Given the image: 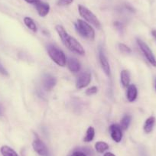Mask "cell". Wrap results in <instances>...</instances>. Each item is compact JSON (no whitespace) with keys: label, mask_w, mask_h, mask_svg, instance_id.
<instances>
[{"label":"cell","mask_w":156,"mask_h":156,"mask_svg":"<svg viewBox=\"0 0 156 156\" xmlns=\"http://www.w3.org/2000/svg\"><path fill=\"white\" fill-rule=\"evenodd\" d=\"M73 0H58L57 5L59 6H66L73 3Z\"/></svg>","instance_id":"22"},{"label":"cell","mask_w":156,"mask_h":156,"mask_svg":"<svg viewBox=\"0 0 156 156\" xmlns=\"http://www.w3.org/2000/svg\"><path fill=\"white\" fill-rule=\"evenodd\" d=\"M91 81V74L88 72H84L78 76L76 81V87L77 89H83L90 84Z\"/></svg>","instance_id":"7"},{"label":"cell","mask_w":156,"mask_h":156,"mask_svg":"<svg viewBox=\"0 0 156 156\" xmlns=\"http://www.w3.org/2000/svg\"><path fill=\"white\" fill-rule=\"evenodd\" d=\"M34 5L35 6L37 13L41 17H45L50 12V5H49V4L47 3V2H42L41 0H38Z\"/></svg>","instance_id":"9"},{"label":"cell","mask_w":156,"mask_h":156,"mask_svg":"<svg viewBox=\"0 0 156 156\" xmlns=\"http://www.w3.org/2000/svg\"><path fill=\"white\" fill-rule=\"evenodd\" d=\"M132 120V117L129 115H126L122 117V120H121V128L123 130H126L128 129L129 126L130 122Z\"/></svg>","instance_id":"20"},{"label":"cell","mask_w":156,"mask_h":156,"mask_svg":"<svg viewBox=\"0 0 156 156\" xmlns=\"http://www.w3.org/2000/svg\"><path fill=\"white\" fill-rule=\"evenodd\" d=\"M114 26H115L118 30L123 29V25H122V23H120V22H114Z\"/></svg>","instance_id":"26"},{"label":"cell","mask_w":156,"mask_h":156,"mask_svg":"<svg viewBox=\"0 0 156 156\" xmlns=\"http://www.w3.org/2000/svg\"><path fill=\"white\" fill-rule=\"evenodd\" d=\"M151 35L154 37V39L156 41V30H152L151 31Z\"/></svg>","instance_id":"28"},{"label":"cell","mask_w":156,"mask_h":156,"mask_svg":"<svg viewBox=\"0 0 156 156\" xmlns=\"http://www.w3.org/2000/svg\"><path fill=\"white\" fill-rule=\"evenodd\" d=\"M75 28L80 35L89 40H94L95 37V31L90 25L81 19H78L75 24Z\"/></svg>","instance_id":"2"},{"label":"cell","mask_w":156,"mask_h":156,"mask_svg":"<svg viewBox=\"0 0 156 156\" xmlns=\"http://www.w3.org/2000/svg\"><path fill=\"white\" fill-rule=\"evenodd\" d=\"M119 48L122 53H126V54H129L132 52V50L128 47L127 45L124 44H119Z\"/></svg>","instance_id":"21"},{"label":"cell","mask_w":156,"mask_h":156,"mask_svg":"<svg viewBox=\"0 0 156 156\" xmlns=\"http://www.w3.org/2000/svg\"><path fill=\"white\" fill-rule=\"evenodd\" d=\"M138 96L137 87L134 84H130L127 87L126 98L129 102H134Z\"/></svg>","instance_id":"13"},{"label":"cell","mask_w":156,"mask_h":156,"mask_svg":"<svg viewBox=\"0 0 156 156\" xmlns=\"http://www.w3.org/2000/svg\"><path fill=\"white\" fill-rule=\"evenodd\" d=\"M67 65L69 70L71 72H73V73L79 72L80 70V68H81L80 63L78 61L77 59L73 58H69V59L67 60Z\"/></svg>","instance_id":"11"},{"label":"cell","mask_w":156,"mask_h":156,"mask_svg":"<svg viewBox=\"0 0 156 156\" xmlns=\"http://www.w3.org/2000/svg\"><path fill=\"white\" fill-rule=\"evenodd\" d=\"M32 147L35 152L40 156H50V153L46 145L38 137H36L33 141Z\"/></svg>","instance_id":"6"},{"label":"cell","mask_w":156,"mask_h":156,"mask_svg":"<svg viewBox=\"0 0 156 156\" xmlns=\"http://www.w3.org/2000/svg\"><path fill=\"white\" fill-rule=\"evenodd\" d=\"M137 44L139 45V48L142 51V52L143 53V55H145V57L146 58V59L148 60V62L153 66V67H156V59L155 57L153 55V52L151 51V50L150 49V48L143 41H142L141 39H137Z\"/></svg>","instance_id":"5"},{"label":"cell","mask_w":156,"mask_h":156,"mask_svg":"<svg viewBox=\"0 0 156 156\" xmlns=\"http://www.w3.org/2000/svg\"><path fill=\"white\" fill-rule=\"evenodd\" d=\"M111 138L115 142H120L122 139V132L120 126L117 124H112L109 127Z\"/></svg>","instance_id":"8"},{"label":"cell","mask_w":156,"mask_h":156,"mask_svg":"<svg viewBox=\"0 0 156 156\" xmlns=\"http://www.w3.org/2000/svg\"><path fill=\"white\" fill-rule=\"evenodd\" d=\"M70 156H87V154L82 150H76L73 151Z\"/></svg>","instance_id":"24"},{"label":"cell","mask_w":156,"mask_h":156,"mask_svg":"<svg viewBox=\"0 0 156 156\" xmlns=\"http://www.w3.org/2000/svg\"><path fill=\"white\" fill-rule=\"evenodd\" d=\"M25 2H28V3H30V4H32V5H34V4L36 3V2L38 1V0H25Z\"/></svg>","instance_id":"27"},{"label":"cell","mask_w":156,"mask_h":156,"mask_svg":"<svg viewBox=\"0 0 156 156\" xmlns=\"http://www.w3.org/2000/svg\"><path fill=\"white\" fill-rule=\"evenodd\" d=\"M155 89H156V83H155Z\"/></svg>","instance_id":"31"},{"label":"cell","mask_w":156,"mask_h":156,"mask_svg":"<svg viewBox=\"0 0 156 156\" xmlns=\"http://www.w3.org/2000/svg\"><path fill=\"white\" fill-rule=\"evenodd\" d=\"M97 90H98V89H97V87H91L90 88H89V89L87 90H86V94L87 96L94 95V94H97Z\"/></svg>","instance_id":"23"},{"label":"cell","mask_w":156,"mask_h":156,"mask_svg":"<svg viewBox=\"0 0 156 156\" xmlns=\"http://www.w3.org/2000/svg\"><path fill=\"white\" fill-rule=\"evenodd\" d=\"M0 73L4 75V76H9V73L7 72V70L4 68V67L1 64H0Z\"/></svg>","instance_id":"25"},{"label":"cell","mask_w":156,"mask_h":156,"mask_svg":"<svg viewBox=\"0 0 156 156\" xmlns=\"http://www.w3.org/2000/svg\"><path fill=\"white\" fill-rule=\"evenodd\" d=\"M104 156H115V155L114 154H112V152H106L104 154Z\"/></svg>","instance_id":"30"},{"label":"cell","mask_w":156,"mask_h":156,"mask_svg":"<svg viewBox=\"0 0 156 156\" xmlns=\"http://www.w3.org/2000/svg\"><path fill=\"white\" fill-rule=\"evenodd\" d=\"M78 11H79L80 16L83 17L88 23H90L91 25H93L97 28L100 29V27H101L100 22L99 21V19H97V16H96L90 10L88 9L87 7L83 6V5H78Z\"/></svg>","instance_id":"3"},{"label":"cell","mask_w":156,"mask_h":156,"mask_svg":"<svg viewBox=\"0 0 156 156\" xmlns=\"http://www.w3.org/2000/svg\"><path fill=\"white\" fill-rule=\"evenodd\" d=\"M154 123H155V118L154 116L148 117L145 120L143 126V130L145 133H150L153 130Z\"/></svg>","instance_id":"14"},{"label":"cell","mask_w":156,"mask_h":156,"mask_svg":"<svg viewBox=\"0 0 156 156\" xmlns=\"http://www.w3.org/2000/svg\"><path fill=\"white\" fill-rule=\"evenodd\" d=\"M95 149L97 152L103 153L109 149V145L105 142H97L95 144Z\"/></svg>","instance_id":"17"},{"label":"cell","mask_w":156,"mask_h":156,"mask_svg":"<svg viewBox=\"0 0 156 156\" xmlns=\"http://www.w3.org/2000/svg\"><path fill=\"white\" fill-rule=\"evenodd\" d=\"M61 41H63L64 45L67 47V48L71 51L72 52H74L80 55H83L85 54L84 49H83V46L80 44V43L78 42L74 37H71L69 34H67Z\"/></svg>","instance_id":"4"},{"label":"cell","mask_w":156,"mask_h":156,"mask_svg":"<svg viewBox=\"0 0 156 156\" xmlns=\"http://www.w3.org/2000/svg\"><path fill=\"white\" fill-rule=\"evenodd\" d=\"M48 53L52 61L60 67H65L67 64V58L61 49L58 48L53 44H49L47 47Z\"/></svg>","instance_id":"1"},{"label":"cell","mask_w":156,"mask_h":156,"mask_svg":"<svg viewBox=\"0 0 156 156\" xmlns=\"http://www.w3.org/2000/svg\"><path fill=\"white\" fill-rule=\"evenodd\" d=\"M2 156H19L16 151L8 145H3L0 148Z\"/></svg>","instance_id":"16"},{"label":"cell","mask_w":156,"mask_h":156,"mask_svg":"<svg viewBox=\"0 0 156 156\" xmlns=\"http://www.w3.org/2000/svg\"><path fill=\"white\" fill-rule=\"evenodd\" d=\"M95 136V130H94V127H89L87 130V133L85 137L83 138V141L85 142H90L93 141Z\"/></svg>","instance_id":"19"},{"label":"cell","mask_w":156,"mask_h":156,"mask_svg":"<svg viewBox=\"0 0 156 156\" xmlns=\"http://www.w3.org/2000/svg\"><path fill=\"white\" fill-rule=\"evenodd\" d=\"M43 83H44V87L45 90H47L48 91H50L57 84V79L55 76H51L50 74H48L44 76Z\"/></svg>","instance_id":"12"},{"label":"cell","mask_w":156,"mask_h":156,"mask_svg":"<svg viewBox=\"0 0 156 156\" xmlns=\"http://www.w3.org/2000/svg\"><path fill=\"white\" fill-rule=\"evenodd\" d=\"M99 58H100V62L101 64V67L103 68V71L105 72L108 76H110V66H109V61H108L107 58H106V55L103 53L102 49L100 50V54H99Z\"/></svg>","instance_id":"10"},{"label":"cell","mask_w":156,"mask_h":156,"mask_svg":"<svg viewBox=\"0 0 156 156\" xmlns=\"http://www.w3.org/2000/svg\"><path fill=\"white\" fill-rule=\"evenodd\" d=\"M4 112V109H3V106L2 105L0 104V115H2Z\"/></svg>","instance_id":"29"},{"label":"cell","mask_w":156,"mask_h":156,"mask_svg":"<svg viewBox=\"0 0 156 156\" xmlns=\"http://www.w3.org/2000/svg\"><path fill=\"white\" fill-rule=\"evenodd\" d=\"M24 22H25V25H26L30 30H31V31H34V32H36V31H37V25L34 23V22L33 21L32 19H31V18L29 17H25L24 18Z\"/></svg>","instance_id":"18"},{"label":"cell","mask_w":156,"mask_h":156,"mask_svg":"<svg viewBox=\"0 0 156 156\" xmlns=\"http://www.w3.org/2000/svg\"><path fill=\"white\" fill-rule=\"evenodd\" d=\"M121 83L124 87H128L130 83V74L129 72L126 70H123L121 72Z\"/></svg>","instance_id":"15"}]
</instances>
